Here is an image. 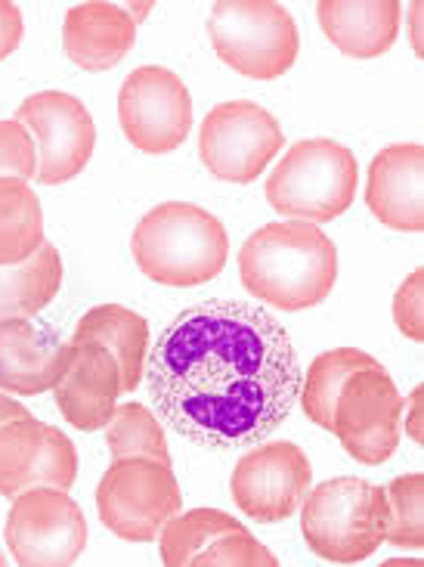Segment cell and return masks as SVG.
I'll return each instance as SVG.
<instances>
[{"label":"cell","instance_id":"obj_1","mask_svg":"<svg viewBox=\"0 0 424 567\" xmlns=\"http://www.w3.org/2000/svg\"><path fill=\"white\" fill-rule=\"evenodd\" d=\"M152 406L189 444L239 450L286 425L303 372L270 310L201 301L180 310L146 357Z\"/></svg>","mask_w":424,"mask_h":567},{"label":"cell","instance_id":"obj_2","mask_svg":"<svg viewBox=\"0 0 424 567\" xmlns=\"http://www.w3.org/2000/svg\"><path fill=\"white\" fill-rule=\"evenodd\" d=\"M239 279L255 298L276 310H310L332 295L338 248L317 224H267L245 239L239 251Z\"/></svg>","mask_w":424,"mask_h":567},{"label":"cell","instance_id":"obj_3","mask_svg":"<svg viewBox=\"0 0 424 567\" xmlns=\"http://www.w3.org/2000/svg\"><path fill=\"white\" fill-rule=\"evenodd\" d=\"M139 274L155 286L193 289L224 274L229 261L227 227L189 202H165L139 217L131 236Z\"/></svg>","mask_w":424,"mask_h":567},{"label":"cell","instance_id":"obj_4","mask_svg":"<svg viewBox=\"0 0 424 567\" xmlns=\"http://www.w3.org/2000/svg\"><path fill=\"white\" fill-rule=\"evenodd\" d=\"M391 530L384 487L363 477H332L307 491L301 534L310 553L332 565H360L379 553Z\"/></svg>","mask_w":424,"mask_h":567},{"label":"cell","instance_id":"obj_5","mask_svg":"<svg viewBox=\"0 0 424 567\" xmlns=\"http://www.w3.org/2000/svg\"><path fill=\"white\" fill-rule=\"evenodd\" d=\"M360 165L344 143L329 137L298 140L276 165L263 196L288 220L329 224L356 199Z\"/></svg>","mask_w":424,"mask_h":567},{"label":"cell","instance_id":"obj_6","mask_svg":"<svg viewBox=\"0 0 424 567\" xmlns=\"http://www.w3.org/2000/svg\"><path fill=\"white\" fill-rule=\"evenodd\" d=\"M208 38L232 72L255 81L282 78L301 53L298 22L273 0H217L208 16Z\"/></svg>","mask_w":424,"mask_h":567},{"label":"cell","instance_id":"obj_7","mask_svg":"<svg viewBox=\"0 0 424 567\" xmlns=\"http://www.w3.org/2000/svg\"><path fill=\"white\" fill-rule=\"evenodd\" d=\"M183 493L177 475L167 462L118 460L96 487V512L108 534L124 543H152L158 539L174 515H180Z\"/></svg>","mask_w":424,"mask_h":567},{"label":"cell","instance_id":"obj_8","mask_svg":"<svg viewBox=\"0 0 424 567\" xmlns=\"http://www.w3.org/2000/svg\"><path fill=\"white\" fill-rule=\"evenodd\" d=\"M286 146L273 112L248 100L214 106L198 131V158L224 184H255Z\"/></svg>","mask_w":424,"mask_h":567},{"label":"cell","instance_id":"obj_9","mask_svg":"<svg viewBox=\"0 0 424 567\" xmlns=\"http://www.w3.org/2000/svg\"><path fill=\"white\" fill-rule=\"evenodd\" d=\"M3 539L15 565L69 567L84 555L87 518L69 491L31 487L13 496Z\"/></svg>","mask_w":424,"mask_h":567},{"label":"cell","instance_id":"obj_10","mask_svg":"<svg viewBox=\"0 0 424 567\" xmlns=\"http://www.w3.org/2000/svg\"><path fill=\"white\" fill-rule=\"evenodd\" d=\"M403 429V394L391 372L375 367L350 375L332 410V434L363 465H381L396 453Z\"/></svg>","mask_w":424,"mask_h":567},{"label":"cell","instance_id":"obj_11","mask_svg":"<svg viewBox=\"0 0 424 567\" xmlns=\"http://www.w3.org/2000/svg\"><path fill=\"white\" fill-rule=\"evenodd\" d=\"M118 124L127 143L146 155L180 150L193 131V96L165 65H139L118 91Z\"/></svg>","mask_w":424,"mask_h":567},{"label":"cell","instance_id":"obj_12","mask_svg":"<svg viewBox=\"0 0 424 567\" xmlns=\"http://www.w3.org/2000/svg\"><path fill=\"white\" fill-rule=\"evenodd\" d=\"M15 122L29 127L38 146V184L62 186L87 168L96 150V124L77 96L62 91L34 93L15 109Z\"/></svg>","mask_w":424,"mask_h":567},{"label":"cell","instance_id":"obj_13","mask_svg":"<svg viewBox=\"0 0 424 567\" xmlns=\"http://www.w3.org/2000/svg\"><path fill=\"white\" fill-rule=\"evenodd\" d=\"M313 484V468L301 446L291 441H270V444L248 450L236 462L229 477L232 503L242 508L251 522L279 524L301 508L303 496Z\"/></svg>","mask_w":424,"mask_h":567},{"label":"cell","instance_id":"obj_14","mask_svg":"<svg viewBox=\"0 0 424 567\" xmlns=\"http://www.w3.org/2000/svg\"><path fill=\"white\" fill-rule=\"evenodd\" d=\"M77 477V450L69 434L34 415L0 425V496L13 499L31 487L72 491Z\"/></svg>","mask_w":424,"mask_h":567},{"label":"cell","instance_id":"obj_15","mask_svg":"<svg viewBox=\"0 0 424 567\" xmlns=\"http://www.w3.org/2000/svg\"><path fill=\"white\" fill-rule=\"evenodd\" d=\"M69 357L72 341H62L31 317L0 320V391L38 398L60 382Z\"/></svg>","mask_w":424,"mask_h":567},{"label":"cell","instance_id":"obj_16","mask_svg":"<svg viewBox=\"0 0 424 567\" xmlns=\"http://www.w3.org/2000/svg\"><path fill=\"white\" fill-rule=\"evenodd\" d=\"M122 394V372L115 357L96 341H72V357L62 379L53 384V398L62 419L77 431L106 429Z\"/></svg>","mask_w":424,"mask_h":567},{"label":"cell","instance_id":"obj_17","mask_svg":"<svg viewBox=\"0 0 424 567\" xmlns=\"http://www.w3.org/2000/svg\"><path fill=\"white\" fill-rule=\"evenodd\" d=\"M365 205L384 227L400 233L424 230V146H384L369 165Z\"/></svg>","mask_w":424,"mask_h":567},{"label":"cell","instance_id":"obj_18","mask_svg":"<svg viewBox=\"0 0 424 567\" xmlns=\"http://www.w3.org/2000/svg\"><path fill=\"white\" fill-rule=\"evenodd\" d=\"M137 44V22L118 3H77L62 22V50L84 72H108Z\"/></svg>","mask_w":424,"mask_h":567},{"label":"cell","instance_id":"obj_19","mask_svg":"<svg viewBox=\"0 0 424 567\" xmlns=\"http://www.w3.org/2000/svg\"><path fill=\"white\" fill-rule=\"evenodd\" d=\"M322 34L350 60H375L394 50L403 22L400 0H322Z\"/></svg>","mask_w":424,"mask_h":567},{"label":"cell","instance_id":"obj_20","mask_svg":"<svg viewBox=\"0 0 424 567\" xmlns=\"http://www.w3.org/2000/svg\"><path fill=\"white\" fill-rule=\"evenodd\" d=\"M72 341H96L115 357L122 372V394H134L143 384L149 357V322L137 310L122 305L91 307L77 320Z\"/></svg>","mask_w":424,"mask_h":567},{"label":"cell","instance_id":"obj_21","mask_svg":"<svg viewBox=\"0 0 424 567\" xmlns=\"http://www.w3.org/2000/svg\"><path fill=\"white\" fill-rule=\"evenodd\" d=\"M62 286V258L56 246L38 248L29 261L0 267V320L38 317Z\"/></svg>","mask_w":424,"mask_h":567},{"label":"cell","instance_id":"obj_22","mask_svg":"<svg viewBox=\"0 0 424 567\" xmlns=\"http://www.w3.org/2000/svg\"><path fill=\"white\" fill-rule=\"evenodd\" d=\"M44 243V212L29 181L0 177V267L29 261Z\"/></svg>","mask_w":424,"mask_h":567},{"label":"cell","instance_id":"obj_23","mask_svg":"<svg viewBox=\"0 0 424 567\" xmlns=\"http://www.w3.org/2000/svg\"><path fill=\"white\" fill-rule=\"evenodd\" d=\"M379 360L372 353L356 351V348H334V351L319 353L310 363L301 382V406L307 419L332 434V410L341 388L356 369L375 367Z\"/></svg>","mask_w":424,"mask_h":567},{"label":"cell","instance_id":"obj_24","mask_svg":"<svg viewBox=\"0 0 424 567\" xmlns=\"http://www.w3.org/2000/svg\"><path fill=\"white\" fill-rule=\"evenodd\" d=\"M229 530H245L239 518H232L227 512L217 508H193L186 515H174L158 534V549H162V565L165 567H186L193 565L208 543L224 537Z\"/></svg>","mask_w":424,"mask_h":567},{"label":"cell","instance_id":"obj_25","mask_svg":"<svg viewBox=\"0 0 424 567\" xmlns=\"http://www.w3.org/2000/svg\"><path fill=\"white\" fill-rule=\"evenodd\" d=\"M106 444L108 453H112V462L146 456V460L167 462L170 465L165 431H162L158 419L143 403L115 406V415L108 419L106 425Z\"/></svg>","mask_w":424,"mask_h":567},{"label":"cell","instance_id":"obj_26","mask_svg":"<svg viewBox=\"0 0 424 567\" xmlns=\"http://www.w3.org/2000/svg\"><path fill=\"white\" fill-rule=\"evenodd\" d=\"M391 530L384 543L396 549H422L424 546V475H403L387 484Z\"/></svg>","mask_w":424,"mask_h":567},{"label":"cell","instance_id":"obj_27","mask_svg":"<svg viewBox=\"0 0 424 567\" xmlns=\"http://www.w3.org/2000/svg\"><path fill=\"white\" fill-rule=\"evenodd\" d=\"M189 567H279V558L245 527V530H229L208 543Z\"/></svg>","mask_w":424,"mask_h":567},{"label":"cell","instance_id":"obj_28","mask_svg":"<svg viewBox=\"0 0 424 567\" xmlns=\"http://www.w3.org/2000/svg\"><path fill=\"white\" fill-rule=\"evenodd\" d=\"M38 174V146L25 124L15 118L0 122V177L34 181Z\"/></svg>","mask_w":424,"mask_h":567},{"label":"cell","instance_id":"obj_29","mask_svg":"<svg viewBox=\"0 0 424 567\" xmlns=\"http://www.w3.org/2000/svg\"><path fill=\"white\" fill-rule=\"evenodd\" d=\"M396 329L410 341H424V270H412L394 295Z\"/></svg>","mask_w":424,"mask_h":567},{"label":"cell","instance_id":"obj_30","mask_svg":"<svg viewBox=\"0 0 424 567\" xmlns=\"http://www.w3.org/2000/svg\"><path fill=\"white\" fill-rule=\"evenodd\" d=\"M25 38V19L22 10L10 3V0H0V62L10 60L19 44Z\"/></svg>","mask_w":424,"mask_h":567},{"label":"cell","instance_id":"obj_31","mask_svg":"<svg viewBox=\"0 0 424 567\" xmlns=\"http://www.w3.org/2000/svg\"><path fill=\"white\" fill-rule=\"evenodd\" d=\"M422 406H424V388H415V391L410 394V403H403V413H410V425H406V434H410L415 444H424Z\"/></svg>","mask_w":424,"mask_h":567},{"label":"cell","instance_id":"obj_32","mask_svg":"<svg viewBox=\"0 0 424 567\" xmlns=\"http://www.w3.org/2000/svg\"><path fill=\"white\" fill-rule=\"evenodd\" d=\"M22 415H31L22 403H15L10 400L3 391H0V425H7V422H13V419H22Z\"/></svg>","mask_w":424,"mask_h":567},{"label":"cell","instance_id":"obj_33","mask_svg":"<svg viewBox=\"0 0 424 567\" xmlns=\"http://www.w3.org/2000/svg\"><path fill=\"white\" fill-rule=\"evenodd\" d=\"M410 10H412V41H415V50L422 53V44H418V16H422V0H415Z\"/></svg>","mask_w":424,"mask_h":567},{"label":"cell","instance_id":"obj_34","mask_svg":"<svg viewBox=\"0 0 424 567\" xmlns=\"http://www.w3.org/2000/svg\"><path fill=\"white\" fill-rule=\"evenodd\" d=\"M3 565H7V558H3V555H0V567H3Z\"/></svg>","mask_w":424,"mask_h":567}]
</instances>
